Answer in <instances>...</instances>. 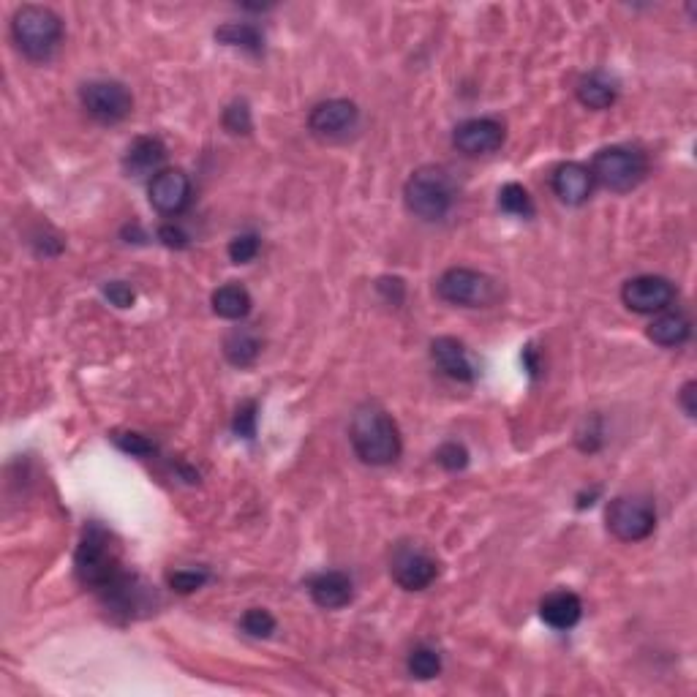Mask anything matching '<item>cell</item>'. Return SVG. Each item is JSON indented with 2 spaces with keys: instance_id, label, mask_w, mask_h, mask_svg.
Returning a JSON list of instances; mask_svg holds the SVG:
<instances>
[{
  "instance_id": "1",
  "label": "cell",
  "mask_w": 697,
  "mask_h": 697,
  "mask_svg": "<svg viewBox=\"0 0 697 697\" xmlns=\"http://www.w3.org/2000/svg\"><path fill=\"white\" fill-rule=\"evenodd\" d=\"M354 452L371 466H387L401 455V433L390 414L379 406H363L352 420Z\"/></svg>"
},
{
  "instance_id": "2",
  "label": "cell",
  "mask_w": 697,
  "mask_h": 697,
  "mask_svg": "<svg viewBox=\"0 0 697 697\" xmlns=\"http://www.w3.org/2000/svg\"><path fill=\"white\" fill-rule=\"evenodd\" d=\"M11 36L22 55L30 60H47L63 39V22L47 6H22L11 20Z\"/></svg>"
},
{
  "instance_id": "3",
  "label": "cell",
  "mask_w": 697,
  "mask_h": 697,
  "mask_svg": "<svg viewBox=\"0 0 697 697\" xmlns=\"http://www.w3.org/2000/svg\"><path fill=\"white\" fill-rule=\"evenodd\" d=\"M77 578L96 591H107L115 586L123 572H120L118 550L109 540V534L101 526H90L77 548Z\"/></svg>"
},
{
  "instance_id": "4",
  "label": "cell",
  "mask_w": 697,
  "mask_h": 697,
  "mask_svg": "<svg viewBox=\"0 0 697 697\" xmlns=\"http://www.w3.org/2000/svg\"><path fill=\"white\" fill-rule=\"evenodd\" d=\"M406 207L423 221H439L452 210L455 202V186L452 177L442 167L417 169L403 188Z\"/></svg>"
},
{
  "instance_id": "5",
  "label": "cell",
  "mask_w": 697,
  "mask_h": 697,
  "mask_svg": "<svg viewBox=\"0 0 697 697\" xmlns=\"http://www.w3.org/2000/svg\"><path fill=\"white\" fill-rule=\"evenodd\" d=\"M648 172V161L640 150L632 148H605L599 150L591 164V177L599 186L610 188V191H632L635 186L643 183V177Z\"/></svg>"
},
{
  "instance_id": "6",
  "label": "cell",
  "mask_w": 697,
  "mask_h": 697,
  "mask_svg": "<svg viewBox=\"0 0 697 697\" xmlns=\"http://www.w3.org/2000/svg\"><path fill=\"white\" fill-rule=\"evenodd\" d=\"M657 526V512L646 496H619L608 507V529L621 542H640Z\"/></svg>"
},
{
  "instance_id": "7",
  "label": "cell",
  "mask_w": 697,
  "mask_h": 697,
  "mask_svg": "<svg viewBox=\"0 0 697 697\" xmlns=\"http://www.w3.org/2000/svg\"><path fill=\"white\" fill-rule=\"evenodd\" d=\"M79 99H82V107L88 109L90 118H96L99 123H118L128 118L134 107V99L126 85H120L115 79H93L79 90Z\"/></svg>"
},
{
  "instance_id": "8",
  "label": "cell",
  "mask_w": 697,
  "mask_h": 697,
  "mask_svg": "<svg viewBox=\"0 0 697 697\" xmlns=\"http://www.w3.org/2000/svg\"><path fill=\"white\" fill-rule=\"evenodd\" d=\"M436 295L444 303L480 308L493 300V281L488 275L469 270V267H450L436 284Z\"/></svg>"
},
{
  "instance_id": "9",
  "label": "cell",
  "mask_w": 697,
  "mask_h": 697,
  "mask_svg": "<svg viewBox=\"0 0 697 697\" xmlns=\"http://www.w3.org/2000/svg\"><path fill=\"white\" fill-rule=\"evenodd\" d=\"M621 300L635 314H662L676 300V286L662 275H638L624 284Z\"/></svg>"
},
{
  "instance_id": "10",
  "label": "cell",
  "mask_w": 697,
  "mask_h": 697,
  "mask_svg": "<svg viewBox=\"0 0 697 697\" xmlns=\"http://www.w3.org/2000/svg\"><path fill=\"white\" fill-rule=\"evenodd\" d=\"M360 120V109L354 107L352 101L346 99H330L316 104L308 115V128L311 134L319 139H344L357 128Z\"/></svg>"
},
{
  "instance_id": "11",
  "label": "cell",
  "mask_w": 697,
  "mask_h": 697,
  "mask_svg": "<svg viewBox=\"0 0 697 697\" xmlns=\"http://www.w3.org/2000/svg\"><path fill=\"white\" fill-rule=\"evenodd\" d=\"M191 202V180L180 169H161L150 180V205L164 216L183 213Z\"/></svg>"
},
{
  "instance_id": "12",
  "label": "cell",
  "mask_w": 697,
  "mask_h": 697,
  "mask_svg": "<svg viewBox=\"0 0 697 697\" xmlns=\"http://www.w3.org/2000/svg\"><path fill=\"white\" fill-rule=\"evenodd\" d=\"M452 145L466 153V156H488L493 150L504 145V126L499 120L491 118H474L466 120L455 128Z\"/></svg>"
},
{
  "instance_id": "13",
  "label": "cell",
  "mask_w": 697,
  "mask_h": 697,
  "mask_svg": "<svg viewBox=\"0 0 697 697\" xmlns=\"http://www.w3.org/2000/svg\"><path fill=\"white\" fill-rule=\"evenodd\" d=\"M436 575H439L436 561H433L428 553H423V550L403 548L395 553L393 578L401 589L423 591L436 580Z\"/></svg>"
},
{
  "instance_id": "14",
  "label": "cell",
  "mask_w": 697,
  "mask_h": 697,
  "mask_svg": "<svg viewBox=\"0 0 697 697\" xmlns=\"http://www.w3.org/2000/svg\"><path fill=\"white\" fill-rule=\"evenodd\" d=\"M591 188H594V177H591V169L583 164L570 161L553 172V191L564 205H583L591 197Z\"/></svg>"
},
{
  "instance_id": "15",
  "label": "cell",
  "mask_w": 697,
  "mask_h": 697,
  "mask_svg": "<svg viewBox=\"0 0 697 697\" xmlns=\"http://www.w3.org/2000/svg\"><path fill=\"white\" fill-rule=\"evenodd\" d=\"M311 599L324 610H338L352 602V580L344 572H322L311 580Z\"/></svg>"
},
{
  "instance_id": "16",
  "label": "cell",
  "mask_w": 697,
  "mask_h": 697,
  "mask_svg": "<svg viewBox=\"0 0 697 697\" xmlns=\"http://www.w3.org/2000/svg\"><path fill=\"white\" fill-rule=\"evenodd\" d=\"M433 363L442 368L444 374L455 379V382H472L474 365L469 360V354L455 338H436L431 344Z\"/></svg>"
},
{
  "instance_id": "17",
  "label": "cell",
  "mask_w": 697,
  "mask_h": 697,
  "mask_svg": "<svg viewBox=\"0 0 697 697\" xmlns=\"http://www.w3.org/2000/svg\"><path fill=\"white\" fill-rule=\"evenodd\" d=\"M540 616L553 629H572L583 616V602L572 591H553L542 599Z\"/></svg>"
},
{
  "instance_id": "18",
  "label": "cell",
  "mask_w": 697,
  "mask_h": 697,
  "mask_svg": "<svg viewBox=\"0 0 697 697\" xmlns=\"http://www.w3.org/2000/svg\"><path fill=\"white\" fill-rule=\"evenodd\" d=\"M164 158H167V148H164V142L158 137H139L131 142V148L126 150V158H123V167L131 172V175H150V172H156L158 175V167L164 164Z\"/></svg>"
},
{
  "instance_id": "19",
  "label": "cell",
  "mask_w": 697,
  "mask_h": 697,
  "mask_svg": "<svg viewBox=\"0 0 697 697\" xmlns=\"http://www.w3.org/2000/svg\"><path fill=\"white\" fill-rule=\"evenodd\" d=\"M689 335H692V324L684 314H662L648 327V338L654 344L665 346V349H676V346L687 344Z\"/></svg>"
},
{
  "instance_id": "20",
  "label": "cell",
  "mask_w": 697,
  "mask_h": 697,
  "mask_svg": "<svg viewBox=\"0 0 697 697\" xmlns=\"http://www.w3.org/2000/svg\"><path fill=\"white\" fill-rule=\"evenodd\" d=\"M578 99L589 109H608L616 101V82L605 74H589L578 82Z\"/></svg>"
},
{
  "instance_id": "21",
  "label": "cell",
  "mask_w": 697,
  "mask_h": 697,
  "mask_svg": "<svg viewBox=\"0 0 697 697\" xmlns=\"http://www.w3.org/2000/svg\"><path fill=\"white\" fill-rule=\"evenodd\" d=\"M213 311L224 319H246L251 311V295L246 286L226 284L213 292Z\"/></svg>"
},
{
  "instance_id": "22",
  "label": "cell",
  "mask_w": 697,
  "mask_h": 697,
  "mask_svg": "<svg viewBox=\"0 0 697 697\" xmlns=\"http://www.w3.org/2000/svg\"><path fill=\"white\" fill-rule=\"evenodd\" d=\"M259 349H262V344H259V338H256L251 330H235V333L226 335L224 341V354L226 360L232 365H237V368H248V365L256 363V357H259Z\"/></svg>"
},
{
  "instance_id": "23",
  "label": "cell",
  "mask_w": 697,
  "mask_h": 697,
  "mask_svg": "<svg viewBox=\"0 0 697 697\" xmlns=\"http://www.w3.org/2000/svg\"><path fill=\"white\" fill-rule=\"evenodd\" d=\"M216 39L221 41V44H226V47H240V50L254 52V55H259V52H262V44H265L259 28L248 25V22H232V25L218 28Z\"/></svg>"
},
{
  "instance_id": "24",
  "label": "cell",
  "mask_w": 697,
  "mask_h": 697,
  "mask_svg": "<svg viewBox=\"0 0 697 697\" xmlns=\"http://www.w3.org/2000/svg\"><path fill=\"white\" fill-rule=\"evenodd\" d=\"M409 673L420 681H431L442 673V657L431 646H417L409 654Z\"/></svg>"
},
{
  "instance_id": "25",
  "label": "cell",
  "mask_w": 697,
  "mask_h": 697,
  "mask_svg": "<svg viewBox=\"0 0 697 697\" xmlns=\"http://www.w3.org/2000/svg\"><path fill=\"white\" fill-rule=\"evenodd\" d=\"M499 207L504 210V213H510V216H518V218L534 216V202H531L529 191H526L523 186H518V183H507V186L501 188Z\"/></svg>"
},
{
  "instance_id": "26",
  "label": "cell",
  "mask_w": 697,
  "mask_h": 697,
  "mask_svg": "<svg viewBox=\"0 0 697 697\" xmlns=\"http://www.w3.org/2000/svg\"><path fill=\"white\" fill-rule=\"evenodd\" d=\"M240 627L246 635L251 638H270L275 632V619L262 608H251L246 610V616L240 619Z\"/></svg>"
},
{
  "instance_id": "27",
  "label": "cell",
  "mask_w": 697,
  "mask_h": 697,
  "mask_svg": "<svg viewBox=\"0 0 697 697\" xmlns=\"http://www.w3.org/2000/svg\"><path fill=\"white\" fill-rule=\"evenodd\" d=\"M224 128L229 134H248L251 131V109L243 101H235L224 109Z\"/></svg>"
},
{
  "instance_id": "28",
  "label": "cell",
  "mask_w": 697,
  "mask_h": 697,
  "mask_svg": "<svg viewBox=\"0 0 697 697\" xmlns=\"http://www.w3.org/2000/svg\"><path fill=\"white\" fill-rule=\"evenodd\" d=\"M259 254V237L256 235H237L232 243H229V259L235 262V265H246V262H251L254 256Z\"/></svg>"
},
{
  "instance_id": "29",
  "label": "cell",
  "mask_w": 697,
  "mask_h": 697,
  "mask_svg": "<svg viewBox=\"0 0 697 697\" xmlns=\"http://www.w3.org/2000/svg\"><path fill=\"white\" fill-rule=\"evenodd\" d=\"M207 583L205 570H177L169 575V586L177 591V594H191V591L202 589Z\"/></svg>"
},
{
  "instance_id": "30",
  "label": "cell",
  "mask_w": 697,
  "mask_h": 697,
  "mask_svg": "<svg viewBox=\"0 0 697 697\" xmlns=\"http://www.w3.org/2000/svg\"><path fill=\"white\" fill-rule=\"evenodd\" d=\"M436 461L442 463L447 472H461V469H466V463H469V452H466L463 444L450 442V444H444V447H439V452H436Z\"/></svg>"
},
{
  "instance_id": "31",
  "label": "cell",
  "mask_w": 697,
  "mask_h": 697,
  "mask_svg": "<svg viewBox=\"0 0 697 697\" xmlns=\"http://www.w3.org/2000/svg\"><path fill=\"white\" fill-rule=\"evenodd\" d=\"M115 442H118L120 450L131 452V455H137V458H145V455H153V452H156V444L150 442L148 436H142V433H118Z\"/></svg>"
},
{
  "instance_id": "32",
  "label": "cell",
  "mask_w": 697,
  "mask_h": 697,
  "mask_svg": "<svg viewBox=\"0 0 697 697\" xmlns=\"http://www.w3.org/2000/svg\"><path fill=\"white\" fill-rule=\"evenodd\" d=\"M235 433L243 439H254L256 433V403H243L235 414Z\"/></svg>"
},
{
  "instance_id": "33",
  "label": "cell",
  "mask_w": 697,
  "mask_h": 697,
  "mask_svg": "<svg viewBox=\"0 0 697 697\" xmlns=\"http://www.w3.org/2000/svg\"><path fill=\"white\" fill-rule=\"evenodd\" d=\"M104 295H107L109 303L118 305V308H131L134 305V289L123 284V281H112V284L104 286Z\"/></svg>"
},
{
  "instance_id": "34",
  "label": "cell",
  "mask_w": 697,
  "mask_h": 697,
  "mask_svg": "<svg viewBox=\"0 0 697 697\" xmlns=\"http://www.w3.org/2000/svg\"><path fill=\"white\" fill-rule=\"evenodd\" d=\"M158 237L164 240V246H169V248H186L188 246V235L180 229V226H172V224H167V226H161L158 229Z\"/></svg>"
},
{
  "instance_id": "35",
  "label": "cell",
  "mask_w": 697,
  "mask_h": 697,
  "mask_svg": "<svg viewBox=\"0 0 697 697\" xmlns=\"http://www.w3.org/2000/svg\"><path fill=\"white\" fill-rule=\"evenodd\" d=\"M379 292H382L387 300L393 305H398V303H403V281L401 278H382L379 281Z\"/></svg>"
},
{
  "instance_id": "36",
  "label": "cell",
  "mask_w": 697,
  "mask_h": 697,
  "mask_svg": "<svg viewBox=\"0 0 697 697\" xmlns=\"http://www.w3.org/2000/svg\"><path fill=\"white\" fill-rule=\"evenodd\" d=\"M681 406H684V412H687V417H695V414H697L695 382L684 384V390H681Z\"/></svg>"
}]
</instances>
